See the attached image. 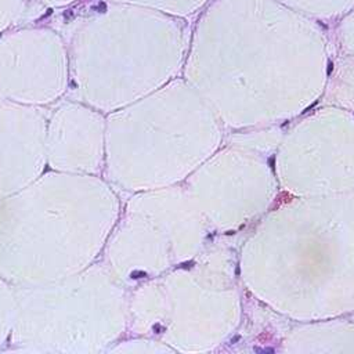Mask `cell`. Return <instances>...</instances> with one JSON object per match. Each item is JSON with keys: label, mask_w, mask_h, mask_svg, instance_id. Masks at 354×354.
I'll use <instances>...</instances> for the list:
<instances>
[{"label": "cell", "mask_w": 354, "mask_h": 354, "mask_svg": "<svg viewBox=\"0 0 354 354\" xmlns=\"http://www.w3.org/2000/svg\"><path fill=\"white\" fill-rule=\"evenodd\" d=\"M102 123L94 108L73 101L53 109L46 126L47 167L55 171L94 174L101 163Z\"/></svg>", "instance_id": "obj_4"}, {"label": "cell", "mask_w": 354, "mask_h": 354, "mask_svg": "<svg viewBox=\"0 0 354 354\" xmlns=\"http://www.w3.org/2000/svg\"><path fill=\"white\" fill-rule=\"evenodd\" d=\"M108 274L93 263L57 282L15 288V314L7 340L15 351L93 353L106 344L100 332Z\"/></svg>", "instance_id": "obj_2"}, {"label": "cell", "mask_w": 354, "mask_h": 354, "mask_svg": "<svg viewBox=\"0 0 354 354\" xmlns=\"http://www.w3.org/2000/svg\"><path fill=\"white\" fill-rule=\"evenodd\" d=\"M15 288L0 277V348L7 344L15 314Z\"/></svg>", "instance_id": "obj_5"}, {"label": "cell", "mask_w": 354, "mask_h": 354, "mask_svg": "<svg viewBox=\"0 0 354 354\" xmlns=\"http://www.w3.org/2000/svg\"><path fill=\"white\" fill-rule=\"evenodd\" d=\"M104 188L94 174L50 170L0 199V277L30 288L91 266L109 223Z\"/></svg>", "instance_id": "obj_1"}, {"label": "cell", "mask_w": 354, "mask_h": 354, "mask_svg": "<svg viewBox=\"0 0 354 354\" xmlns=\"http://www.w3.org/2000/svg\"><path fill=\"white\" fill-rule=\"evenodd\" d=\"M48 112L0 93V199L22 189L47 167Z\"/></svg>", "instance_id": "obj_3"}]
</instances>
